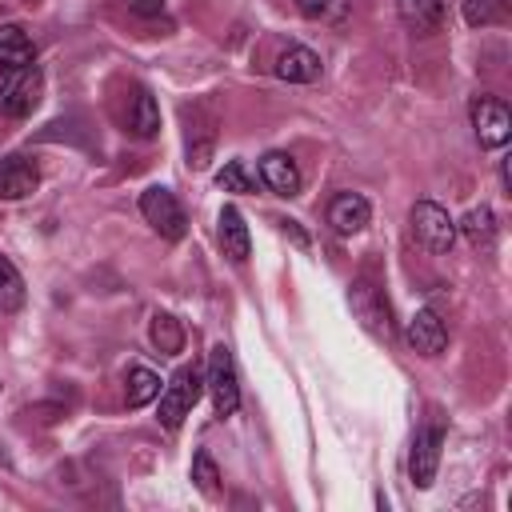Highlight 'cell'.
<instances>
[{
  "label": "cell",
  "instance_id": "obj_1",
  "mask_svg": "<svg viewBox=\"0 0 512 512\" xmlns=\"http://www.w3.org/2000/svg\"><path fill=\"white\" fill-rule=\"evenodd\" d=\"M468 116H472V132H476L480 148H504L508 144V136H512V112H508V104L500 96H488V92L472 96Z\"/></svg>",
  "mask_w": 512,
  "mask_h": 512
},
{
  "label": "cell",
  "instance_id": "obj_2",
  "mask_svg": "<svg viewBox=\"0 0 512 512\" xmlns=\"http://www.w3.org/2000/svg\"><path fill=\"white\" fill-rule=\"evenodd\" d=\"M412 236L420 240V248H428L432 256H444L456 240V220L448 216V208H440L436 200H416L412 204Z\"/></svg>",
  "mask_w": 512,
  "mask_h": 512
},
{
  "label": "cell",
  "instance_id": "obj_3",
  "mask_svg": "<svg viewBox=\"0 0 512 512\" xmlns=\"http://www.w3.org/2000/svg\"><path fill=\"white\" fill-rule=\"evenodd\" d=\"M208 396H212V408H216V416L220 420H228V416H236V408H240V384H236V364H232V352L224 348V344H216L212 352H208Z\"/></svg>",
  "mask_w": 512,
  "mask_h": 512
},
{
  "label": "cell",
  "instance_id": "obj_4",
  "mask_svg": "<svg viewBox=\"0 0 512 512\" xmlns=\"http://www.w3.org/2000/svg\"><path fill=\"white\" fill-rule=\"evenodd\" d=\"M200 392H204V384H200V372L196 368H180L164 388H160V412H156V420L164 424V428H180V420L192 412V404L200 400Z\"/></svg>",
  "mask_w": 512,
  "mask_h": 512
},
{
  "label": "cell",
  "instance_id": "obj_5",
  "mask_svg": "<svg viewBox=\"0 0 512 512\" xmlns=\"http://www.w3.org/2000/svg\"><path fill=\"white\" fill-rule=\"evenodd\" d=\"M140 212H144V220H148L164 240H180V236L188 232V216H184L176 192H168V188H160V184H152V188L140 192Z\"/></svg>",
  "mask_w": 512,
  "mask_h": 512
},
{
  "label": "cell",
  "instance_id": "obj_6",
  "mask_svg": "<svg viewBox=\"0 0 512 512\" xmlns=\"http://www.w3.org/2000/svg\"><path fill=\"white\" fill-rule=\"evenodd\" d=\"M440 448H444V428H440V424H428V428L416 432L412 456H408V472H412V484H416V488H428V484L436 480Z\"/></svg>",
  "mask_w": 512,
  "mask_h": 512
},
{
  "label": "cell",
  "instance_id": "obj_7",
  "mask_svg": "<svg viewBox=\"0 0 512 512\" xmlns=\"http://www.w3.org/2000/svg\"><path fill=\"white\" fill-rule=\"evenodd\" d=\"M404 340H408V348L420 352V356H440V352L448 348V328H444V320H440L432 308H420V312L408 320Z\"/></svg>",
  "mask_w": 512,
  "mask_h": 512
},
{
  "label": "cell",
  "instance_id": "obj_8",
  "mask_svg": "<svg viewBox=\"0 0 512 512\" xmlns=\"http://www.w3.org/2000/svg\"><path fill=\"white\" fill-rule=\"evenodd\" d=\"M40 188V168L12 152V156H0V200H24Z\"/></svg>",
  "mask_w": 512,
  "mask_h": 512
},
{
  "label": "cell",
  "instance_id": "obj_9",
  "mask_svg": "<svg viewBox=\"0 0 512 512\" xmlns=\"http://www.w3.org/2000/svg\"><path fill=\"white\" fill-rule=\"evenodd\" d=\"M40 92H44L40 72H36V68H20V76L8 80V88H4V96H0V108H4L8 116H32L36 104H40Z\"/></svg>",
  "mask_w": 512,
  "mask_h": 512
},
{
  "label": "cell",
  "instance_id": "obj_10",
  "mask_svg": "<svg viewBox=\"0 0 512 512\" xmlns=\"http://www.w3.org/2000/svg\"><path fill=\"white\" fill-rule=\"evenodd\" d=\"M256 172H260V184L276 196H296L300 192V168L288 152H264Z\"/></svg>",
  "mask_w": 512,
  "mask_h": 512
},
{
  "label": "cell",
  "instance_id": "obj_11",
  "mask_svg": "<svg viewBox=\"0 0 512 512\" xmlns=\"http://www.w3.org/2000/svg\"><path fill=\"white\" fill-rule=\"evenodd\" d=\"M368 216H372V208H368V200L360 192H336L328 200V224L340 236H356L368 224Z\"/></svg>",
  "mask_w": 512,
  "mask_h": 512
},
{
  "label": "cell",
  "instance_id": "obj_12",
  "mask_svg": "<svg viewBox=\"0 0 512 512\" xmlns=\"http://www.w3.org/2000/svg\"><path fill=\"white\" fill-rule=\"evenodd\" d=\"M320 72H324L320 56H316L312 48H304V44H288V48L276 56V76L288 80V84H316Z\"/></svg>",
  "mask_w": 512,
  "mask_h": 512
},
{
  "label": "cell",
  "instance_id": "obj_13",
  "mask_svg": "<svg viewBox=\"0 0 512 512\" xmlns=\"http://www.w3.org/2000/svg\"><path fill=\"white\" fill-rule=\"evenodd\" d=\"M352 308H356V316L376 332V336H392V320H388V300L376 292V284H368V280H356L352 284Z\"/></svg>",
  "mask_w": 512,
  "mask_h": 512
},
{
  "label": "cell",
  "instance_id": "obj_14",
  "mask_svg": "<svg viewBox=\"0 0 512 512\" xmlns=\"http://www.w3.org/2000/svg\"><path fill=\"white\" fill-rule=\"evenodd\" d=\"M0 64L12 72L36 64V44L24 32V24H0Z\"/></svg>",
  "mask_w": 512,
  "mask_h": 512
},
{
  "label": "cell",
  "instance_id": "obj_15",
  "mask_svg": "<svg viewBox=\"0 0 512 512\" xmlns=\"http://www.w3.org/2000/svg\"><path fill=\"white\" fill-rule=\"evenodd\" d=\"M124 124H128V132L140 136V140H152V136L160 132V104H156V96H152L148 88H136V92H132Z\"/></svg>",
  "mask_w": 512,
  "mask_h": 512
},
{
  "label": "cell",
  "instance_id": "obj_16",
  "mask_svg": "<svg viewBox=\"0 0 512 512\" xmlns=\"http://www.w3.org/2000/svg\"><path fill=\"white\" fill-rule=\"evenodd\" d=\"M396 12L416 36H432L444 24V0H396Z\"/></svg>",
  "mask_w": 512,
  "mask_h": 512
},
{
  "label": "cell",
  "instance_id": "obj_17",
  "mask_svg": "<svg viewBox=\"0 0 512 512\" xmlns=\"http://www.w3.org/2000/svg\"><path fill=\"white\" fill-rule=\"evenodd\" d=\"M220 244H224V256H232L236 264H244L248 260V248H252V240H248V224H244V216H240V208H220Z\"/></svg>",
  "mask_w": 512,
  "mask_h": 512
},
{
  "label": "cell",
  "instance_id": "obj_18",
  "mask_svg": "<svg viewBox=\"0 0 512 512\" xmlns=\"http://www.w3.org/2000/svg\"><path fill=\"white\" fill-rule=\"evenodd\" d=\"M456 232H464V240L468 244H476V248H488L492 244V236H496V216H492V208H472L460 224H456Z\"/></svg>",
  "mask_w": 512,
  "mask_h": 512
},
{
  "label": "cell",
  "instance_id": "obj_19",
  "mask_svg": "<svg viewBox=\"0 0 512 512\" xmlns=\"http://www.w3.org/2000/svg\"><path fill=\"white\" fill-rule=\"evenodd\" d=\"M124 384H128V408H144V404H152L160 396V376L152 368H144V364L128 368Z\"/></svg>",
  "mask_w": 512,
  "mask_h": 512
},
{
  "label": "cell",
  "instance_id": "obj_20",
  "mask_svg": "<svg viewBox=\"0 0 512 512\" xmlns=\"http://www.w3.org/2000/svg\"><path fill=\"white\" fill-rule=\"evenodd\" d=\"M148 336H152V344H156L164 356H176V352L184 348V328H180V320L168 316V312H156V316H152Z\"/></svg>",
  "mask_w": 512,
  "mask_h": 512
},
{
  "label": "cell",
  "instance_id": "obj_21",
  "mask_svg": "<svg viewBox=\"0 0 512 512\" xmlns=\"http://www.w3.org/2000/svg\"><path fill=\"white\" fill-rule=\"evenodd\" d=\"M24 304V276L8 256H0V312H16Z\"/></svg>",
  "mask_w": 512,
  "mask_h": 512
},
{
  "label": "cell",
  "instance_id": "obj_22",
  "mask_svg": "<svg viewBox=\"0 0 512 512\" xmlns=\"http://www.w3.org/2000/svg\"><path fill=\"white\" fill-rule=\"evenodd\" d=\"M348 4L352 0H296V12L304 20H316V24H336L348 16Z\"/></svg>",
  "mask_w": 512,
  "mask_h": 512
},
{
  "label": "cell",
  "instance_id": "obj_23",
  "mask_svg": "<svg viewBox=\"0 0 512 512\" xmlns=\"http://www.w3.org/2000/svg\"><path fill=\"white\" fill-rule=\"evenodd\" d=\"M216 184H220L224 192H256V176L248 172L244 160H228V164L216 172Z\"/></svg>",
  "mask_w": 512,
  "mask_h": 512
},
{
  "label": "cell",
  "instance_id": "obj_24",
  "mask_svg": "<svg viewBox=\"0 0 512 512\" xmlns=\"http://www.w3.org/2000/svg\"><path fill=\"white\" fill-rule=\"evenodd\" d=\"M192 480H196V488H200L204 496H216V492H220V472H216V460H212L204 448L192 456Z\"/></svg>",
  "mask_w": 512,
  "mask_h": 512
},
{
  "label": "cell",
  "instance_id": "obj_25",
  "mask_svg": "<svg viewBox=\"0 0 512 512\" xmlns=\"http://www.w3.org/2000/svg\"><path fill=\"white\" fill-rule=\"evenodd\" d=\"M464 20H468L472 28L496 24V20H500V0H464Z\"/></svg>",
  "mask_w": 512,
  "mask_h": 512
},
{
  "label": "cell",
  "instance_id": "obj_26",
  "mask_svg": "<svg viewBox=\"0 0 512 512\" xmlns=\"http://www.w3.org/2000/svg\"><path fill=\"white\" fill-rule=\"evenodd\" d=\"M124 4H128V12H136V16H144V20H152V16L164 12V0H124Z\"/></svg>",
  "mask_w": 512,
  "mask_h": 512
},
{
  "label": "cell",
  "instance_id": "obj_27",
  "mask_svg": "<svg viewBox=\"0 0 512 512\" xmlns=\"http://www.w3.org/2000/svg\"><path fill=\"white\" fill-rule=\"evenodd\" d=\"M4 88H8V68L0 64V96H4Z\"/></svg>",
  "mask_w": 512,
  "mask_h": 512
}]
</instances>
